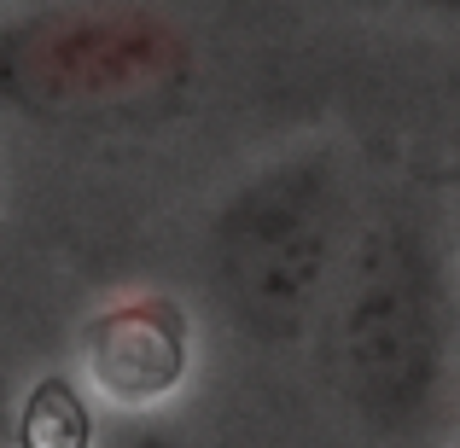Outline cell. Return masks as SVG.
<instances>
[{
	"instance_id": "obj_1",
	"label": "cell",
	"mask_w": 460,
	"mask_h": 448,
	"mask_svg": "<svg viewBox=\"0 0 460 448\" xmlns=\"http://www.w3.org/2000/svg\"><path fill=\"white\" fill-rule=\"evenodd\" d=\"M332 361L349 402L385 431L414 426L443 379L438 268L414 222L385 215L338 268Z\"/></svg>"
},
{
	"instance_id": "obj_2",
	"label": "cell",
	"mask_w": 460,
	"mask_h": 448,
	"mask_svg": "<svg viewBox=\"0 0 460 448\" xmlns=\"http://www.w3.org/2000/svg\"><path fill=\"white\" fill-rule=\"evenodd\" d=\"M192 70L187 35L140 6H70L0 35V93L47 117L157 111Z\"/></svg>"
},
{
	"instance_id": "obj_3",
	"label": "cell",
	"mask_w": 460,
	"mask_h": 448,
	"mask_svg": "<svg viewBox=\"0 0 460 448\" xmlns=\"http://www.w3.org/2000/svg\"><path fill=\"white\" fill-rule=\"evenodd\" d=\"M216 274L257 338H297L338 274V187L321 157L257 175L216 227Z\"/></svg>"
},
{
	"instance_id": "obj_4",
	"label": "cell",
	"mask_w": 460,
	"mask_h": 448,
	"mask_svg": "<svg viewBox=\"0 0 460 448\" xmlns=\"http://www.w3.org/2000/svg\"><path fill=\"white\" fill-rule=\"evenodd\" d=\"M93 379L117 396V402H157L175 391L181 367H187V344H181V321L164 303H128V309L105 314L93 326Z\"/></svg>"
},
{
	"instance_id": "obj_5",
	"label": "cell",
	"mask_w": 460,
	"mask_h": 448,
	"mask_svg": "<svg viewBox=\"0 0 460 448\" xmlns=\"http://www.w3.org/2000/svg\"><path fill=\"white\" fill-rule=\"evenodd\" d=\"M18 437H23V448H88V414L70 396V384L47 379L30 396V408L18 419Z\"/></svg>"
},
{
	"instance_id": "obj_6",
	"label": "cell",
	"mask_w": 460,
	"mask_h": 448,
	"mask_svg": "<svg viewBox=\"0 0 460 448\" xmlns=\"http://www.w3.org/2000/svg\"><path fill=\"white\" fill-rule=\"evenodd\" d=\"M117 448H175V443H164L157 431H128V437L117 443Z\"/></svg>"
}]
</instances>
